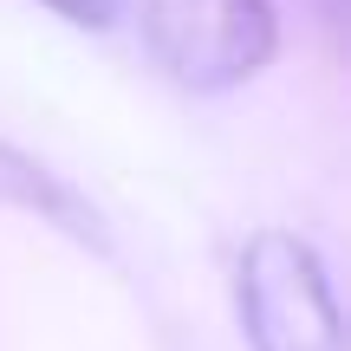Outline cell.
<instances>
[{"label":"cell","instance_id":"obj_1","mask_svg":"<svg viewBox=\"0 0 351 351\" xmlns=\"http://www.w3.org/2000/svg\"><path fill=\"white\" fill-rule=\"evenodd\" d=\"M234 306L254 351H339V306L326 287V261L313 254V241L287 228H267L241 247Z\"/></svg>","mask_w":351,"mask_h":351},{"label":"cell","instance_id":"obj_2","mask_svg":"<svg viewBox=\"0 0 351 351\" xmlns=\"http://www.w3.org/2000/svg\"><path fill=\"white\" fill-rule=\"evenodd\" d=\"M143 46L176 85L221 91L267 65L274 7L267 0H143Z\"/></svg>","mask_w":351,"mask_h":351},{"label":"cell","instance_id":"obj_3","mask_svg":"<svg viewBox=\"0 0 351 351\" xmlns=\"http://www.w3.org/2000/svg\"><path fill=\"white\" fill-rule=\"evenodd\" d=\"M0 202H20V208H39L46 221H65L72 234L98 241V215L85 208V202L72 195L65 182H52L46 169L33 163V156H20L13 143H0Z\"/></svg>","mask_w":351,"mask_h":351},{"label":"cell","instance_id":"obj_4","mask_svg":"<svg viewBox=\"0 0 351 351\" xmlns=\"http://www.w3.org/2000/svg\"><path fill=\"white\" fill-rule=\"evenodd\" d=\"M46 7L72 13V20H85V26H104V20H111V7H117V0H46Z\"/></svg>","mask_w":351,"mask_h":351},{"label":"cell","instance_id":"obj_5","mask_svg":"<svg viewBox=\"0 0 351 351\" xmlns=\"http://www.w3.org/2000/svg\"><path fill=\"white\" fill-rule=\"evenodd\" d=\"M326 7H339V0H326Z\"/></svg>","mask_w":351,"mask_h":351}]
</instances>
